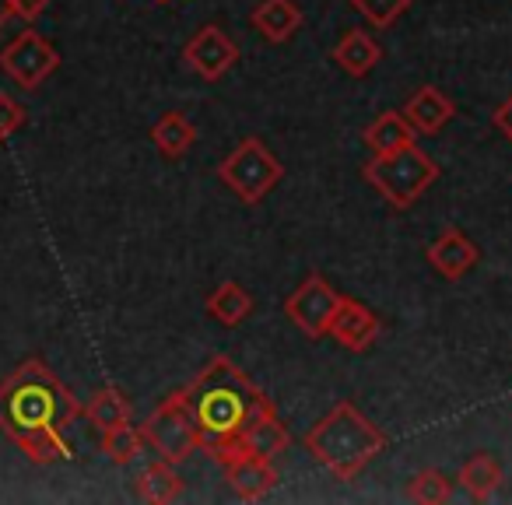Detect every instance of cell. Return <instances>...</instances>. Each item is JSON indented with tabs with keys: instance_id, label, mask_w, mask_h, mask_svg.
<instances>
[{
	"instance_id": "obj_25",
	"label": "cell",
	"mask_w": 512,
	"mask_h": 505,
	"mask_svg": "<svg viewBox=\"0 0 512 505\" xmlns=\"http://www.w3.org/2000/svg\"><path fill=\"white\" fill-rule=\"evenodd\" d=\"M351 8L369 25H376V29H390V25L411 8V0H351Z\"/></svg>"
},
{
	"instance_id": "obj_18",
	"label": "cell",
	"mask_w": 512,
	"mask_h": 505,
	"mask_svg": "<svg viewBox=\"0 0 512 505\" xmlns=\"http://www.w3.org/2000/svg\"><path fill=\"white\" fill-rule=\"evenodd\" d=\"M183 495V477H179L176 463L169 460H158L151 467L141 470L137 477V498L151 505H165V502H176Z\"/></svg>"
},
{
	"instance_id": "obj_29",
	"label": "cell",
	"mask_w": 512,
	"mask_h": 505,
	"mask_svg": "<svg viewBox=\"0 0 512 505\" xmlns=\"http://www.w3.org/2000/svg\"><path fill=\"white\" fill-rule=\"evenodd\" d=\"M11 18H15V4H11V0H0V29H4Z\"/></svg>"
},
{
	"instance_id": "obj_30",
	"label": "cell",
	"mask_w": 512,
	"mask_h": 505,
	"mask_svg": "<svg viewBox=\"0 0 512 505\" xmlns=\"http://www.w3.org/2000/svg\"><path fill=\"white\" fill-rule=\"evenodd\" d=\"M155 4H169V0H155Z\"/></svg>"
},
{
	"instance_id": "obj_14",
	"label": "cell",
	"mask_w": 512,
	"mask_h": 505,
	"mask_svg": "<svg viewBox=\"0 0 512 505\" xmlns=\"http://www.w3.org/2000/svg\"><path fill=\"white\" fill-rule=\"evenodd\" d=\"M453 116H456L453 99L435 85H421L404 106V120L414 127V134H439Z\"/></svg>"
},
{
	"instance_id": "obj_21",
	"label": "cell",
	"mask_w": 512,
	"mask_h": 505,
	"mask_svg": "<svg viewBox=\"0 0 512 505\" xmlns=\"http://www.w3.org/2000/svg\"><path fill=\"white\" fill-rule=\"evenodd\" d=\"M81 414H85L92 428L109 432V428H120V425H127V421H130V400L123 397L116 386H106V390L92 393V400L81 407Z\"/></svg>"
},
{
	"instance_id": "obj_12",
	"label": "cell",
	"mask_w": 512,
	"mask_h": 505,
	"mask_svg": "<svg viewBox=\"0 0 512 505\" xmlns=\"http://www.w3.org/2000/svg\"><path fill=\"white\" fill-rule=\"evenodd\" d=\"M425 257L446 281H460L463 274L477 267V260H481V249H477L474 242L460 232V228H446L439 239L428 242Z\"/></svg>"
},
{
	"instance_id": "obj_6",
	"label": "cell",
	"mask_w": 512,
	"mask_h": 505,
	"mask_svg": "<svg viewBox=\"0 0 512 505\" xmlns=\"http://www.w3.org/2000/svg\"><path fill=\"white\" fill-rule=\"evenodd\" d=\"M141 432H144V446H151L169 463H186L200 449V432L193 425L190 411H186L183 390L169 393L151 411V418L141 425Z\"/></svg>"
},
{
	"instance_id": "obj_11",
	"label": "cell",
	"mask_w": 512,
	"mask_h": 505,
	"mask_svg": "<svg viewBox=\"0 0 512 505\" xmlns=\"http://www.w3.org/2000/svg\"><path fill=\"white\" fill-rule=\"evenodd\" d=\"M327 334L348 351H369L379 337V316L372 313L365 302L348 299V295H344L341 306H337V313H334V320H330Z\"/></svg>"
},
{
	"instance_id": "obj_15",
	"label": "cell",
	"mask_w": 512,
	"mask_h": 505,
	"mask_svg": "<svg viewBox=\"0 0 512 505\" xmlns=\"http://www.w3.org/2000/svg\"><path fill=\"white\" fill-rule=\"evenodd\" d=\"M249 22H253V29L267 43H288L302 29L306 18H302V8L295 0H260L253 8V15H249Z\"/></svg>"
},
{
	"instance_id": "obj_5",
	"label": "cell",
	"mask_w": 512,
	"mask_h": 505,
	"mask_svg": "<svg viewBox=\"0 0 512 505\" xmlns=\"http://www.w3.org/2000/svg\"><path fill=\"white\" fill-rule=\"evenodd\" d=\"M218 176L242 204H260L274 186L281 183L285 169L274 158V151L267 148L260 137H246L235 144V151L218 165Z\"/></svg>"
},
{
	"instance_id": "obj_2",
	"label": "cell",
	"mask_w": 512,
	"mask_h": 505,
	"mask_svg": "<svg viewBox=\"0 0 512 505\" xmlns=\"http://www.w3.org/2000/svg\"><path fill=\"white\" fill-rule=\"evenodd\" d=\"M183 400L200 432V449H207V456H214L218 463H228L242 453L239 432L260 407L271 404V397L225 355L211 358L197 372V379L183 386Z\"/></svg>"
},
{
	"instance_id": "obj_22",
	"label": "cell",
	"mask_w": 512,
	"mask_h": 505,
	"mask_svg": "<svg viewBox=\"0 0 512 505\" xmlns=\"http://www.w3.org/2000/svg\"><path fill=\"white\" fill-rule=\"evenodd\" d=\"M460 484H463V491H467L470 498L484 502V498L495 495L498 484H502V463H498L491 453H474L460 467Z\"/></svg>"
},
{
	"instance_id": "obj_27",
	"label": "cell",
	"mask_w": 512,
	"mask_h": 505,
	"mask_svg": "<svg viewBox=\"0 0 512 505\" xmlns=\"http://www.w3.org/2000/svg\"><path fill=\"white\" fill-rule=\"evenodd\" d=\"M11 4H15V18H22L25 25L39 22L50 8V0H11Z\"/></svg>"
},
{
	"instance_id": "obj_13",
	"label": "cell",
	"mask_w": 512,
	"mask_h": 505,
	"mask_svg": "<svg viewBox=\"0 0 512 505\" xmlns=\"http://www.w3.org/2000/svg\"><path fill=\"white\" fill-rule=\"evenodd\" d=\"M288 446H292V432H288L285 421L278 418L274 404L260 407V411L246 421V428L239 432V449H242V453L267 456V460H274V456H281Z\"/></svg>"
},
{
	"instance_id": "obj_3",
	"label": "cell",
	"mask_w": 512,
	"mask_h": 505,
	"mask_svg": "<svg viewBox=\"0 0 512 505\" xmlns=\"http://www.w3.org/2000/svg\"><path fill=\"white\" fill-rule=\"evenodd\" d=\"M386 432L372 425L351 400L334 404L313 428L306 432V449L323 470L337 481H355L372 460L386 449Z\"/></svg>"
},
{
	"instance_id": "obj_24",
	"label": "cell",
	"mask_w": 512,
	"mask_h": 505,
	"mask_svg": "<svg viewBox=\"0 0 512 505\" xmlns=\"http://www.w3.org/2000/svg\"><path fill=\"white\" fill-rule=\"evenodd\" d=\"M453 495V484L442 470H418V474L407 481V498L418 505H442Z\"/></svg>"
},
{
	"instance_id": "obj_26",
	"label": "cell",
	"mask_w": 512,
	"mask_h": 505,
	"mask_svg": "<svg viewBox=\"0 0 512 505\" xmlns=\"http://www.w3.org/2000/svg\"><path fill=\"white\" fill-rule=\"evenodd\" d=\"M25 120H29V113H25L22 102L11 99L8 92H0V141H8L11 134H18L25 127Z\"/></svg>"
},
{
	"instance_id": "obj_16",
	"label": "cell",
	"mask_w": 512,
	"mask_h": 505,
	"mask_svg": "<svg viewBox=\"0 0 512 505\" xmlns=\"http://www.w3.org/2000/svg\"><path fill=\"white\" fill-rule=\"evenodd\" d=\"M334 60L344 74H351V78H365V74L383 60V46H379L365 29H348L341 36V43L334 46Z\"/></svg>"
},
{
	"instance_id": "obj_19",
	"label": "cell",
	"mask_w": 512,
	"mask_h": 505,
	"mask_svg": "<svg viewBox=\"0 0 512 505\" xmlns=\"http://www.w3.org/2000/svg\"><path fill=\"white\" fill-rule=\"evenodd\" d=\"M151 141H155V148L162 151L165 158H183L186 151L197 144V127L186 120V113L172 109V113L158 116V123L151 127Z\"/></svg>"
},
{
	"instance_id": "obj_9",
	"label": "cell",
	"mask_w": 512,
	"mask_h": 505,
	"mask_svg": "<svg viewBox=\"0 0 512 505\" xmlns=\"http://www.w3.org/2000/svg\"><path fill=\"white\" fill-rule=\"evenodd\" d=\"M183 60L190 64L193 74H200L204 81H218L239 60V46L225 36V29L218 25H204V29L193 32V39L183 46Z\"/></svg>"
},
{
	"instance_id": "obj_20",
	"label": "cell",
	"mask_w": 512,
	"mask_h": 505,
	"mask_svg": "<svg viewBox=\"0 0 512 505\" xmlns=\"http://www.w3.org/2000/svg\"><path fill=\"white\" fill-rule=\"evenodd\" d=\"M207 313L218 323H225V327H239V323L249 320V313H253V295L242 285H235V281H221V285L207 295Z\"/></svg>"
},
{
	"instance_id": "obj_10",
	"label": "cell",
	"mask_w": 512,
	"mask_h": 505,
	"mask_svg": "<svg viewBox=\"0 0 512 505\" xmlns=\"http://www.w3.org/2000/svg\"><path fill=\"white\" fill-rule=\"evenodd\" d=\"M221 467H225L228 488H232L235 498H242V502H260V498L271 495L281 481L278 470H274V460H267V456L239 453L235 460L221 463Z\"/></svg>"
},
{
	"instance_id": "obj_8",
	"label": "cell",
	"mask_w": 512,
	"mask_h": 505,
	"mask_svg": "<svg viewBox=\"0 0 512 505\" xmlns=\"http://www.w3.org/2000/svg\"><path fill=\"white\" fill-rule=\"evenodd\" d=\"M341 299H344V295L337 292L327 278H320V274H309V278L302 281L292 295H288L285 313H288V320L302 330V334L313 337V341H320V337H327L330 320H334Z\"/></svg>"
},
{
	"instance_id": "obj_7",
	"label": "cell",
	"mask_w": 512,
	"mask_h": 505,
	"mask_svg": "<svg viewBox=\"0 0 512 505\" xmlns=\"http://www.w3.org/2000/svg\"><path fill=\"white\" fill-rule=\"evenodd\" d=\"M57 67H60L57 46L46 36H39L36 29L18 32V36L0 50V71L8 74L18 88H25V92L43 88L46 78L57 74Z\"/></svg>"
},
{
	"instance_id": "obj_4",
	"label": "cell",
	"mask_w": 512,
	"mask_h": 505,
	"mask_svg": "<svg viewBox=\"0 0 512 505\" xmlns=\"http://www.w3.org/2000/svg\"><path fill=\"white\" fill-rule=\"evenodd\" d=\"M362 176L386 204L404 211V207H411L428 186H435L439 165H435L418 144H407V148H400V151L372 155V162H365Z\"/></svg>"
},
{
	"instance_id": "obj_17",
	"label": "cell",
	"mask_w": 512,
	"mask_h": 505,
	"mask_svg": "<svg viewBox=\"0 0 512 505\" xmlns=\"http://www.w3.org/2000/svg\"><path fill=\"white\" fill-rule=\"evenodd\" d=\"M365 144H369L372 155H386V151H400L407 144H418L414 141V127L404 120V113H379L376 120L365 127Z\"/></svg>"
},
{
	"instance_id": "obj_1",
	"label": "cell",
	"mask_w": 512,
	"mask_h": 505,
	"mask_svg": "<svg viewBox=\"0 0 512 505\" xmlns=\"http://www.w3.org/2000/svg\"><path fill=\"white\" fill-rule=\"evenodd\" d=\"M78 418V397L60 383L43 358H25L0 383V432L39 467L71 460L67 428Z\"/></svg>"
},
{
	"instance_id": "obj_23",
	"label": "cell",
	"mask_w": 512,
	"mask_h": 505,
	"mask_svg": "<svg viewBox=\"0 0 512 505\" xmlns=\"http://www.w3.org/2000/svg\"><path fill=\"white\" fill-rule=\"evenodd\" d=\"M144 449V432L137 425H120V428H109V432H102V453L109 456V463H116V467H127V463H134L137 456H141Z\"/></svg>"
},
{
	"instance_id": "obj_28",
	"label": "cell",
	"mask_w": 512,
	"mask_h": 505,
	"mask_svg": "<svg viewBox=\"0 0 512 505\" xmlns=\"http://www.w3.org/2000/svg\"><path fill=\"white\" fill-rule=\"evenodd\" d=\"M491 120H495V127L502 130V134H505V137H509V141H512V95H509V99L502 102V106L495 109V116H491Z\"/></svg>"
}]
</instances>
